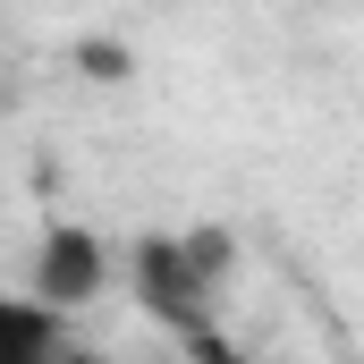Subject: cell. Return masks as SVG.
Listing matches in <instances>:
<instances>
[{
	"instance_id": "cell-1",
	"label": "cell",
	"mask_w": 364,
	"mask_h": 364,
	"mask_svg": "<svg viewBox=\"0 0 364 364\" xmlns=\"http://www.w3.org/2000/svg\"><path fill=\"white\" fill-rule=\"evenodd\" d=\"M212 279H220V237H144L136 246V288L178 339L212 322V305H203Z\"/></svg>"
},
{
	"instance_id": "cell-2",
	"label": "cell",
	"mask_w": 364,
	"mask_h": 364,
	"mask_svg": "<svg viewBox=\"0 0 364 364\" xmlns=\"http://www.w3.org/2000/svg\"><path fill=\"white\" fill-rule=\"evenodd\" d=\"M110 288V246L77 229V220H60V229H43V246H34V279H26V296L34 305H51V314H77L85 296Z\"/></svg>"
},
{
	"instance_id": "cell-3",
	"label": "cell",
	"mask_w": 364,
	"mask_h": 364,
	"mask_svg": "<svg viewBox=\"0 0 364 364\" xmlns=\"http://www.w3.org/2000/svg\"><path fill=\"white\" fill-rule=\"evenodd\" d=\"M77 339H68V314L34 305L26 288H0V364H68Z\"/></svg>"
},
{
	"instance_id": "cell-4",
	"label": "cell",
	"mask_w": 364,
	"mask_h": 364,
	"mask_svg": "<svg viewBox=\"0 0 364 364\" xmlns=\"http://www.w3.org/2000/svg\"><path fill=\"white\" fill-rule=\"evenodd\" d=\"M186 364H246V356H237V348H229V339L203 322V331H186Z\"/></svg>"
}]
</instances>
